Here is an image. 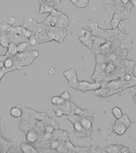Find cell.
Listing matches in <instances>:
<instances>
[{"mask_svg":"<svg viewBox=\"0 0 136 153\" xmlns=\"http://www.w3.org/2000/svg\"><path fill=\"white\" fill-rule=\"evenodd\" d=\"M60 96L65 100V101H68V100L70 99V95L68 91H65L63 93L61 94Z\"/></svg>","mask_w":136,"mask_h":153,"instance_id":"18","label":"cell"},{"mask_svg":"<svg viewBox=\"0 0 136 153\" xmlns=\"http://www.w3.org/2000/svg\"><path fill=\"white\" fill-rule=\"evenodd\" d=\"M75 85L78 86L79 88H77L78 89H81L82 91H87V90L90 89H95L99 88L100 85L99 84H92L89 83L87 82H78L77 84Z\"/></svg>","mask_w":136,"mask_h":153,"instance_id":"3","label":"cell"},{"mask_svg":"<svg viewBox=\"0 0 136 153\" xmlns=\"http://www.w3.org/2000/svg\"><path fill=\"white\" fill-rule=\"evenodd\" d=\"M18 53V49H17V46L15 44L14 42H11L9 43V47H8V51L6 55L8 57H10L9 56H14L16 55Z\"/></svg>","mask_w":136,"mask_h":153,"instance_id":"5","label":"cell"},{"mask_svg":"<svg viewBox=\"0 0 136 153\" xmlns=\"http://www.w3.org/2000/svg\"><path fill=\"white\" fill-rule=\"evenodd\" d=\"M112 113L114 115L116 119H119L121 118V116L123 115V113H122V110L120 108L118 107H114L112 109Z\"/></svg>","mask_w":136,"mask_h":153,"instance_id":"11","label":"cell"},{"mask_svg":"<svg viewBox=\"0 0 136 153\" xmlns=\"http://www.w3.org/2000/svg\"><path fill=\"white\" fill-rule=\"evenodd\" d=\"M22 34L27 38H30L31 37L33 36L32 31H31V30H29V29H26V28H23V27L22 29Z\"/></svg>","mask_w":136,"mask_h":153,"instance_id":"16","label":"cell"},{"mask_svg":"<svg viewBox=\"0 0 136 153\" xmlns=\"http://www.w3.org/2000/svg\"><path fill=\"white\" fill-rule=\"evenodd\" d=\"M77 8H84L89 4V0H70Z\"/></svg>","mask_w":136,"mask_h":153,"instance_id":"6","label":"cell"},{"mask_svg":"<svg viewBox=\"0 0 136 153\" xmlns=\"http://www.w3.org/2000/svg\"><path fill=\"white\" fill-rule=\"evenodd\" d=\"M55 113L56 116L61 117L62 115H63L64 111H63V110H62V109H61V108H60V109H57V110L55 111Z\"/></svg>","mask_w":136,"mask_h":153,"instance_id":"20","label":"cell"},{"mask_svg":"<svg viewBox=\"0 0 136 153\" xmlns=\"http://www.w3.org/2000/svg\"><path fill=\"white\" fill-rule=\"evenodd\" d=\"M80 123H82L84 129H85V130H90L91 128H92V122L89 119L83 118V119L81 120Z\"/></svg>","mask_w":136,"mask_h":153,"instance_id":"12","label":"cell"},{"mask_svg":"<svg viewBox=\"0 0 136 153\" xmlns=\"http://www.w3.org/2000/svg\"><path fill=\"white\" fill-rule=\"evenodd\" d=\"M114 70V65L113 64H109L106 68V72L110 73L111 72H112Z\"/></svg>","mask_w":136,"mask_h":153,"instance_id":"21","label":"cell"},{"mask_svg":"<svg viewBox=\"0 0 136 153\" xmlns=\"http://www.w3.org/2000/svg\"><path fill=\"white\" fill-rule=\"evenodd\" d=\"M74 129H75V130L77 131V132H82L84 129L83 126H82V123H80V121H79V122H76L74 123Z\"/></svg>","mask_w":136,"mask_h":153,"instance_id":"17","label":"cell"},{"mask_svg":"<svg viewBox=\"0 0 136 153\" xmlns=\"http://www.w3.org/2000/svg\"><path fill=\"white\" fill-rule=\"evenodd\" d=\"M29 43H30L31 46H36V45L38 43V40H37V38H36L35 36L33 35L30 38H29Z\"/></svg>","mask_w":136,"mask_h":153,"instance_id":"19","label":"cell"},{"mask_svg":"<svg viewBox=\"0 0 136 153\" xmlns=\"http://www.w3.org/2000/svg\"><path fill=\"white\" fill-rule=\"evenodd\" d=\"M16 22V18L14 17H11L10 19L9 20V23H11V24H14Z\"/></svg>","mask_w":136,"mask_h":153,"instance_id":"22","label":"cell"},{"mask_svg":"<svg viewBox=\"0 0 136 153\" xmlns=\"http://www.w3.org/2000/svg\"><path fill=\"white\" fill-rule=\"evenodd\" d=\"M118 27L120 28V29H122V28L124 27V23L123 22V21H120L119 23H118Z\"/></svg>","mask_w":136,"mask_h":153,"instance_id":"23","label":"cell"},{"mask_svg":"<svg viewBox=\"0 0 136 153\" xmlns=\"http://www.w3.org/2000/svg\"><path fill=\"white\" fill-rule=\"evenodd\" d=\"M10 113L14 118H18L22 115V111H21V108L16 106V107H13L11 109Z\"/></svg>","mask_w":136,"mask_h":153,"instance_id":"8","label":"cell"},{"mask_svg":"<svg viewBox=\"0 0 136 153\" xmlns=\"http://www.w3.org/2000/svg\"><path fill=\"white\" fill-rule=\"evenodd\" d=\"M51 102L55 106H62L65 103V101L61 96H55L51 99Z\"/></svg>","mask_w":136,"mask_h":153,"instance_id":"9","label":"cell"},{"mask_svg":"<svg viewBox=\"0 0 136 153\" xmlns=\"http://www.w3.org/2000/svg\"><path fill=\"white\" fill-rule=\"evenodd\" d=\"M131 1V2L132 3V4H133L134 6H136V0H129Z\"/></svg>","mask_w":136,"mask_h":153,"instance_id":"27","label":"cell"},{"mask_svg":"<svg viewBox=\"0 0 136 153\" xmlns=\"http://www.w3.org/2000/svg\"><path fill=\"white\" fill-rule=\"evenodd\" d=\"M38 55V53L37 51H31L30 53H25L18 54L16 57L20 62H21L23 66H28L33 62L34 58Z\"/></svg>","mask_w":136,"mask_h":153,"instance_id":"1","label":"cell"},{"mask_svg":"<svg viewBox=\"0 0 136 153\" xmlns=\"http://www.w3.org/2000/svg\"><path fill=\"white\" fill-rule=\"evenodd\" d=\"M30 43H26V42H21V43L17 46V49H18V52L19 53H23L24 51H26V50L27 49V48L29 47Z\"/></svg>","mask_w":136,"mask_h":153,"instance_id":"13","label":"cell"},{"mask_svg":"<svg viewBox=\"0 0 136 153\" xmlns=\"http://www.w3.org/2000/svg\"><path fill=\"white\" fill-rule=\"evenodd\" d=\"M117 121H118L119 123H122L124 126H126V127H129L130 124H131V121H130V119L127 115H123L121 116V118L119 119H117Z\"/></svg>","mask_w":136,"mask_h":153,"instance_id":"10","label":"cell"},{"mask_svg":"<svg viewBox=\"0 0 136 153\" xmlns=\"http://www.w3.org/2000/svg\"><path fill=\"white\" fill-rule=\"evenodd\" d=\"M45 1H47V2H48V3H51V4H54V1L55 0H45ZM54 6H55V4H54Z\"/></svg>","mask_w":136,"mask_h":153,"instance_id":"26","label":"cell"},{"mask_svg":"<svg viewBox=\"0 0 136 153\" xmlns=\"http://www.w3.org/2000/svg\"><path fill=\"white\" fill-rule=\"evenodd\" d=\"M64 76L68 81L69 84L70 85H75L78 83L77 77V72L76 70L74 68H71L66 71L64 72Z\"/></svg>","mask_w":136,"mask_h":153,"instance_id":"2","label":"cell"},{"mask_svg":"<svg viewBox=\"0 0 136 153\" xmlns=\"http://www.w3.org/2000/svg\"><path fill=\"white\" fill-rule=\"evenodd\" d=\"M113 128L115 133H117L118 135H123L126 132L127 127L123 124H122V123H119L118 121H116Z\"/></svg>","mask_w":136,"mask_h":153,"instance_id":"4","label":"cell"},{"mask_svg":"<svg viewBox=\"0 0 136 153\" xmlns=\"http://www.w3.org/2000/svg\"><path fill=\"white\" fill-rule=\"evenodd\" d=\"M38 139V135L35 131H29L26 135V140L29 142V143H33Z\"/></svg>","mask_w":136,"mask_h":153,"instance_id":"7","label":"cell"},{"mask_svg":"<svg viewBox=\"0 0 136 153\" xmlns=\"http://www.w3.org/2000/svg\"><path fill=\"white\" fill-rule=\"evenodd\" d=\"M125 79H126V80H127V81L131 80V76L130 75V74H126V75L125 76Z\"/></svg>","mask_w":136,"mask_h":153,"instance_id":"24","label":"cell"},{"mask_svg":"<svg viewBox=\"0 0 136 153\" xmlns=\"http://www.w3.org/2000/svg\"><path fill=\"white\" fill-rule=\"evenodd\" d=\"M21 150H22L23 152H36V150L35 149H33V148L29 144H23V145L21 147Z\"/></svg>","mask_w":136,"mask_h":153,"instance_id":"14","label":"cell"},{"mask_svg":"<svg viewBox=\"0 0 136 153\" xmlns=\"http://www.w3.org/2000/svg\"><path fill=\"white\" fill-rule=\"evenodd\" d=\"M45 72H46L47 75H48L49 76H53L55 74L56 70L54 67L49 66L46 68V70H45Z\"/></svg>","mask_w":136,"mask_h":153,"instance_id":"15","label":"cell"},{"mask_svg":"<svg viewBox=\"0 0 136 153\" xmlns=\"http://www.w3.org/2000/svg\"><path fill=\"white\" fill-rule=\"evenodd\" d=\"M129 0H121V2L123 3V4H127L128 3Z\"/></svg>","mask_w":136,"mask_h":153,"instance_id":"25","label":"cell"}]
</instances>
